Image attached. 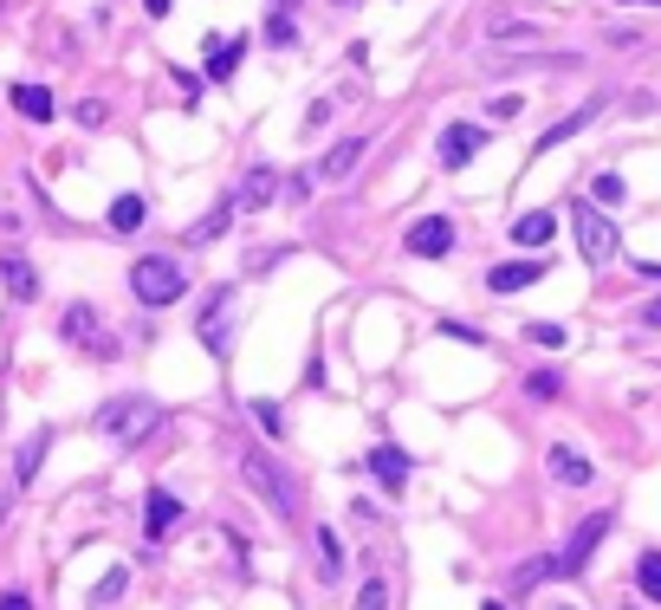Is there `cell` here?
<instances>
[{
  "label": "cell",
  "instance_id": "obj_8",
  "mask_svg": "<svg viewBox=\"0 0 661 610\" xmlns=\"http://www.w3.org/2000/svg\"><path fill=\"white\" fill-rule=\"evenodd\" d=\"M403 247L415 260H441V254H454V222H447V215H422V222L403 234Z\"/></svg>",
  "mask_w": 661,
  "mask_h": 610
},
{
  "label": "cell",
  "instance_id": "obj_29",
  "mask_svg": "<svg viewBox=\"0 0 661 610\" xmlns=\"http://www.w3.org/2000/svg\"><path fill=\"white\" fill-rule=\"evenodd\" d=\"M318 572L344 578V545H337V533H331V527H318Z\"/></svg>",
  "mask_w": 661,
  "mask_h": 610
},
{
  "label": "cell",
  "instance_id": "obj_39",
  "mask_svg": "<svg viewBox=\"0 0 661 610\" xmlns=\"http://www.w3.org/2000/svg\"><path fill=\"white\" fill-rule=\"evenodd\" d=\"M0 610H33V598L27 591H0Z\"/></svg>",
  "mask_w": 661,
  "mask_h": 610
},
{
  "label": "cell",
  "instance_id": "obj_18",
  "mask_svg": "<svg viewBox=\"0 0 661 610\" xmlns=\"http://www.w3.org/2000/svg\"><path fill=\"white\" fill-rule=\"evenodd\" d=\"M59 332H66V344H85V351H98V312L91 305H66V318H59Z\"/></svg>",
  "mask_w": 661,
  "mask_h": 610
},
{
  "label": "cell",
  "instance_id": "obj_34",
  "mask_svg": "<svg viewBox=\"0 0 661 610\" xmlns=\"http://www.w3.org/2000/svg\"><path fill=\"white\" fill-rule=\"evenodd\" d=\"M525 390H532V396H539V403H558V377H551V371H539V377L525 383Z\"/></svg>",
  "mask_w": 661,
  "mask_h": 610
},
{
  "label": "cell",
  "instance_id": "obj_25",
  "mask_svg": "<svg viewBox=\"0 0 661 610\" xmlns=\"http://www.w3.org/2000/svg\"><path fill=\"white\" fill-rule=\"evenodd\" d=\"M590 201H596V208H610V215H616V208H623V201H629V183H623V176H616V169H603V176H596V183H590Z\"/></svg>",
  "mask_w": 661,
  "mask_h": 610
},
{
  "label": "cell",
  "instance_id": "obj_17",
  "mask_svg": "<svg viewBox=\"0 0 661 610\" xmlns=\"http://www.w3.org/2000/svg\"><path fill=\"white\" fill-rule=\"evenodd\" d=\"M364 150H369V137H344V144H337V150L318 163V176H325V183H344V176L364 163Z\"/></svg>",
  "mask_w": 661,
  "mask_h": 610
},
{
  "label": "cell",
  "instance_id": "obj_43",
  "mask_svg": "<svg viewBox=\"0 0 661 610\" xmlns=\"http://www.w3.org/2000/svg\"><path fill=\"white\" fill-rule=\"evenodd\" d=\"M480 610H506V604H480Z\"/></svg>",
  "mask_w": 661,
  "mask_h": 610
},
{
  "label": "cell",
  "instance_id": "obj_23",
  "mask_svg": "<svg viewBox=\"0 0 661 610\" xmlns=\"http://www.w3.org/2000/svg\"><path fill=\"white\" fill-rule=\"evenodd\" d=\"M13 111L46 124V117H52V91H46V85H13Z\"/></svg>",
  "mask_w": 661,
  "mask_h": 610
},
{
  "label": "cell",
  "instance_id": "obj_11",
  "mask_svg": "<svg viewBox=\"0 0 661 610\" xmlns=\"http://www.w3.org/2000/svg\"><path fill=\"white\" fill-rule=\"evenodd\" d=\"M545 279V260H500V267L486 273V293H525V286H539Z\"/></svg>",
  "mask_w": 661,
  "mask_h": 610
},
{
  "label": "cell",
  "instance_id": "obj_42",
  "mask_svg": "<svg viewBox=\"0 0 661 610\" xmlns=\"http://www.w3.org/2000/svg\"><path fill=\"white\" fill-rule=\"evenodd\" d=\"M273 7H286V13H293V7H298V0H273Z\"/></svg>",
  "mask_w": 661,
  "mask_h": 610
},
{
  "label": "cell",
  "instance_id": "obj_3",
  "mask_svg": "<svg viewBox=\"0 0 661 610\" xmlns=\"http://www.w3.org/2000/svg\"><path fill=\"white\" fill-rule=\"evenodd\" d=\"M156 422H162V410H156L149 396H117V403H105V410H98V435H105V442H117V449H130V442H144Z\"/></svg>",
  "mask_w": 661,
  "mask_h": 610
},
{
  "label": "cell",
  "instance_id": "obj_44",
  "mask_svg": "<svg viewBox=\"0 0 661 610\" xmlns=\"http://www.w3.org/2000/svg\"><path fill=\"white\" fill-rule=\"evenodd\" d=\"M642 7H661V0H642Z\"/></svg>",
  "mask_w": 661,
  "mask_h": 610
},
{
  "label": "cell",
  "instance_id": "obj_33",
  "mask_svg": "<svg viewBox=\"0 0 661 610\" xmlns=\"http://www.w3.org/2000/svg\"><path fill=\"white\" fill-rule=\"evenodd\" d=\"M493 39H506V46H525V39H539V33H532V27H519V20H500V27H493Z\"/></svg>",
  "mask_w": 661,
  "mask_h": 610
},
{
  "label": "cell",
  "instance_id": "obj_16",
  "mask_svg": "<svg viewBox=\"0 0 661 610\" xmlns=\"http://www.w3.org/2000/svg\"><path fill=\"white\" fill-rule=\"evenodd\" d=\"M273 195H279V176H273V169H247V183L234 189V208H247V215H259V208H266Z\"/></svg>",
  "mask_w": 661,
  "mask_h": 610
},
{
  "label": "cell",
  "instance_id": "obj_32",
  "mask_svg": "<svg viewBox=\"0 0 661 610\" xmlns=\"http://www.w3.org/2000/svg\"><path fill=\"white\" fill-rule=\"evenodd\" d=\"M357 610H389V584H383V578H364V591H357Z\"/></svg>",
  "mask_w": 661,
  "mask_h": 610
},
{
  "label": "cell",
  "instance_id": "obj_13",
  "mask_svg": "<svg viewBox=\"0 0 661 610\" xmlns=\"http://www.w3.org/2000/svg\"><path fill=\"white\" fill-rule=\"evenodd\" d=\"M596 117H603V98H584V105H578V111H571V117H558V124H551L545 137L532 144V150H539V156H545V150H558L564 137H578V130H584V124H596Z\"/></svg>",
  "mask_w": 661,
  "mask_h": 610
},
{
  "label": "cell",
  "instance_id": "obj_30",
  "mask_svg": "<svg viewBox=\"0 0 661 610\" xmlns=\"http://www.w3.org/2000/svg\"><path fill=\"white\" fill-rule=\"evenodd\" d=\"M525 338L539 344V351H564V344H571V332H564V325H545V318H532V325H525Z\"/></svg>",
  "mask_w": 661,
  "mask_h": 610
},
{
  "label": "cell",
  "instance_id": "obj_36",
  "mask_svg": "<svg viewBox=\"0 0 661 610\" xmlns=\"http://www.w3.org/2000/svg\"><path fill=\"white\" fill-rule=\"evenodd\" d=\"M78 124H85V130H98V124H105V105H98V98H85V105H78Z\"/></svg>",
  "mask_w": 661,
  "mask_h": 610
},
{
  "label": "cell",
  "instance_id": "obj_14",
  "mask_svg": "<svg viewBox=\"0 0 661 610\" xmlns=\"http://www.w3.org/2000/svg\"><path fill=\"white\" fill-rule=\"evenodd\" d=\"M551 481H558V488H590V474H596V468H590L584 455H578V449H564V442H558V449H551Z\"/></svg>",
  "mask_w": 661,
  "mask_h": 610
},
{
  "label": "cell",
  "instance_id": "obj_28",
  "mask_svg": "<svg viewBox=\"0 0 661 610\" xmlns=\"http://www.w3.org/2000/svg\"><path fill=\"white\" fill-rule=\"evenodd\" d=\"M551 572H558L551 559H525V565H513V578H506V591H532V584H545Z\"/></svg>",
  "mask_w": 661,
  "mask_h": 610
},
{
  "label": "cell",
  "instance_id": "obj_31",
  "mask_svg": "<svg viewBox=\"0 0 661 610\" xmlns=\"http://www.w3.org/2000/svg\"><path fill=\"white\" fill-rule=\"evenodd\" d=\"M298 27H293V13L286 7H273V20H266V46H293Z\"/></svg>",
  "mask_w": 661,
  "mask_h": 610
},
{
  "label": "cell",
  "instance_id": "obj_26",
  "mask_svg": "<svg viewBox=\"0 0 661 610\" xmlns=\"http://www.w3.org/2000/svg\"><path fill=\"white\" fill-rule=\"evenodd\" d=\"M124 591H130V572H124V565H110V572L91 584V610H110L117 598H124Z\"/></svg>",
  "mask_w": 661,
  "mask_h": 610
},
{
  "label": "cell",
  "instance_id": "obj_41",
  "mask_svg": "<svg viewBox=\"0 0 661 610\" xmlns=\"http://www.w3.org/2000/svg\"><path fill=\"white\" fill-rule=\"evenodd\" d=\"M149 13H156V20H162V13H169V0H144Z\"/></svg>",
  "mask_w": 661,
  "mask_h": 610
},
{
  "label": "cell",
  "instance_id": "obj_10",
  "mask_svg": "<svg viewBox=\"0 0 661 610\" xmlns=\"http://www.w3.org/2000/svg\"><path fill=\"white\" fill-rule=\"evenodd\" d=\"M435 150H441V163H447V169H467V163L486 150V130H480V124H447Z\"/></svg>",
  "mask_w": 661,
  "mask_h": 610
},
{
  "label": "cell",
  "instance_id": "obj_21",
  "mask_svg": "<svg viewBox=\"0 0 661 610\" xmlns=\"http://www.w3.org/2000/svg\"><path fill=\"white\" fill-rule=\"evenodd\" d=\"M144 215H149V208H144V195H117L105 222H110V234H137V228H144Z\"/></svg>",
  "mask_w": 661,
  "mask_h": 610
},
{
  "label": "cell",
  "instance_id": "obj_19",
  "mask_svg": "<svg viewBox=\"0 0 661 610\" xmlns=\"http://www.w3.org/2000/svg\"><path fill=\"white\" fill-rule=\"evenodd\" d=\"M551 234H558V215H551V208H532V215H519V222H513L519 247H545Z\"/></svg>",
  "mask_w": 661,
  "mask_h": 610
},
{
  "label": "cell",
  "instance_id": "obj_6",
  "mask_svg": "<svg viewBox=\"0 0 661 610\" xmlns=\"http://www.w3.org/2000/svg\"><path fill=\"white\" fill-rule=\"evenodd\" d=\"M603 539H610V513H590V520H578V533L564 539V552H551L558 578L590 572V559H596V545H603Z\"/></svg>",
  "mask_w": 661,
  "mask_h": 610
},
{
  "label": "cell",
  "instance_id": "obj_5",
  "mask_svg": "<svg viewBox=\"0 0 661 610\" xmlns=\"http://www.w3.org/2000/svg\"><path fill=\"white\" fill-rule=\"evenodd\" d=\"M234 318H240V293L234 286H215L201 312H195V338L208 344V357H227L234 351Z\"/></svg>",
  "mask_w": 661,
  "mask_h": 610
},
{
  "label": "cell",
  "instance_id": "obj_40",
  "mask_svg": "<svg viewBox=\"0 0 661 610\" xmlns=\"http://www.w3.org/2000/svg\"><path fill=\"white\" fill-rule=\"evenodd\" d=\"M642 325H649V332H661V299H649V305H642Z\"/></svg>",
  "mask_w": 661,
  "mask_h": 610
},
{
  "label": "cell",
  "instance_id": "obj_38",
  "mask_svg": "<svg viewBox=\"0 0 661 610\" xmlns=\"http://www.w3.org/2000/svg\"><path fill=\"white\" fill-rule=\"evenodd\" d=\"M486 117H519V98H513V91H506V98H493V105H486Z\"/></svg>",
  "mask_w": 661,
  "mask_h": 610
},
{
  "label": "cell",
  "instance_id": "obj_4",
  "mask_svg": "<svg viewBox=\"0 0 661 610\" xmlns=\"http://www.w3.org/2000/svg\"><path fill=\"white\" fill-rule=\"evenodd\" d=\"M130 293L137 305H176L188 293V273L169 260V254H144L137 267H130Z\"/></svg>",
  "mask_w": 661,
  "mask_h": 610
},
{
  "label": "cell",
  "instance_id": "obj_35",
  "mask_svg": "<svg viewBox=\"0 0 661 610\" xmlns=\"http://www.w3.org/2000/svg\"><path fill=\"white\" fill-rule=\"evenodd\" d=\"M441 338H454V344H486V338H480V332H474V325H454V318L441 325Z\"/></svg>",
  "mask_w": 661,
  "mask_h": 610
},
{
  "label": "cell",
  "instance_id": "obj_2",
  "mask_svg": "<svg viewBox=\"0 0 661 610\" xmlns=\"http://www.w3.org/2000/svg\"><path fill=\"white\" fill-rule=\"evenodd\" d=\"M571 228H578V254H584L590 267H610L616 254H623V234H616V222L596 208V201H571Z\"/></svg>",
  "mask_w": 661,
  "mask_h": 610
},
{
  "label": "cell",
  "instance_id": "obj_7",
  "mask_svg": "<svg viewBox=\"0 0 661 610\" xmlns=\"http://www.w3.org/2000/svg\"><path fill=\"white\" fill-rule=\"evenodd\" d=\"M578 52H486V72H578Z\"/></svg>",
  "mask_w": 661,
  "mask_h": 610
},
{
  "label": "cell",
  "instance_id": "obj_22",
  "mask_svg": "<svg viewBox=\"0 0 661 610\" xmlns=\"http://www.w3.org/2000/svg\"><path fill=\"white\" fill-rule=\"evenodd\" d=\"M46 449H52V435H46V429L20 442V461H13V481H20V488H27V481L39 474V461H46Z\"/></svg>",
  "mask_w": 661,
  "mask_h": 610
},
{
  "label": "cell",
  "instance_id": "obj_9",
  "mask_svg": "<svg viewBox=\"0 0 661 610\" xmlns=\"http://www.w3.org/2000/svg\"><path fill=\"white\" fill-rule=\"evenodd\" d=\"M176 527H182V500L169 494V488H149L144 494V539L149 545H162Z\"/></svg>",
  "mask_w": 661,
  "mask_h": 610
},
{
  "label": "cell",
  "instance_id": "obj_45",
  "mask_svg": "<svg viewBox=\"0 0 661 610\" xmlns=\"http://www.w3.org/2000/svg\"><path fill=\"white\" fill-rule=\"evenodd\" d=\"M337 7H351V0H337Z\"/></svg>",
  "mask_w": 661,
  "mask_h": 610
},
{
  "label": "cell",
  "instance_id": "obj_24",
  "mask_svg": "<svg viewBox=\"0 0 661 610\" xmlns=\"http://www.w3.org/2000/svg\"><path fill=\"white\" fill-rule=\"evenodd\" d=\"M227 228H234V201H220V208H208V215H201V222L188 228V240H195V247H208V240H220Z\"/></svg>",
  "mask_w": 661,
  "mask_h": 610
},
{
  "label": "cell",
  "instance_id": "obj_1",
  "mask_svg": "<svg viewBox=\"0 0 661 610\" xmlns=\"http://www.w3.org/2000/svg\"><path fill=\"white\" fill-rule=\"evenodd\" d=\"M240 481H247V488L273 506V520L298 527V481L273 455H266V449H240Z\"/></svg>",
  "mask_w": 661,
  "mask_h": 610
},
{
  "label": "cell",
  "instance_id": "obj_27",
  "mask_svg": "<svg viewBox=\"0 0 661 610\" xmlns=\"http://www.w3.org/2000/svg\"><path fill=\"white\" fill-rule=\"evenodd\" d=\"M635 584H642L649 604H661V552H642V559H635Z\"/></svg>",
  "mask_w": 661,
  "mask_h": 610
},
{
  "label": "cell",
  "instance_id": "obj_37",
  "mask_svg": "<svg viewBox=\"0 0 661 610\" xmlns=\"http://www.w3.org/2000/svg\"><path fill=\"white\" fill-rule=\"evenodd\" d=\"M254 416L266 422V435H279V429H286V416H279V410H273V403H254Z\"/></svg>",
  "mask_w": 661,
  "mask_h": 610
},
{
  "label": "cell",
  "instance_id": "obj_15",
  "mask_svg": "<svg viewBox=\"0 0 661 610\" xmlns=\"http://www.w3.org/2000/svg\"><path fill=\"white\" fill-rule=\"evenodd\" d=\"M0 286H7V293H13L20 305H33V299H39V273H33V260L7 254V260H0Z\"/></svg>",
  "mask_w": 661,
  "mask_h": 610
},
{
  "label": "cell",
  "instance_id": "obj_20",
  "mask_svg": "<svg viewBox=\"0 0 661 610\" xmlns=\"http://www.w3.org/2000/svg\"><path fill=\"white\" fill-rule=\"evenodd\" d=\"M240 59H247V39H215V46H208V78H215V85H227Z\"/></svg>",
  "mask_w": 661,
  "mask_h": 610
},
{
  "label": "cell",
  "instance_id": "obj_12",
  "mask_svg": "<svg viewBox=\"0 0 661 610\" xmlns=\"http://www.w3.org/2000/svg\"><path fill=\"white\" fill-rule=\"evenodd\" d=\"M369 474L383 481V494H389V500H403V488H408V455H403V449H389V442H376V449H369Z\"/></svg>",
  "mask_w": 661,
  "mask_h": 610
}]
</instances>
